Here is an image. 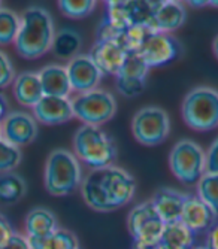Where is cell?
I'll return each instance as SVG.
<instances>
[{"instance_id":"obj_1","label":"cell","mask_w":218,"mask_h":249,"mask_svg":"<svg viewBox=\"0 0 218 249\" xmlns=\"http://www.w3.org/2000/svg\"><path fill=\"white\" fill-rule=\"evenodd\" d=\"M135 190L133 176L117 166L94 169L81 184L85 203L99 212L115 211L127 205L133 198Z\"/></svg>"},{"instance_id":"obj_2","label":"cell","mask_w":218,"mask_h":249,"mask_svg":"<svg viewBox=\"0 0 218 249\" xmlns=\"http://www.w3.org/2000/svg\"><path fill=\"white\" fill-rule=\"evenodd\" d=\"M54 24L48 11L43 8H29L19 22L15 47L21 57L35 60L53 48Z\"/></svg>"},{"instance_id":"obj_3","label":"cell","mask_w":218,"mask_h":249,"mask_svg":"<svg viewBox=\"0 0 218 249\" xmlns=\"http://www.w3.org/2000/svg\"><path fill=\"white\" fill-rule=\"evenodd\" d=\"M76 157L93 169L112 166L117 158V146L109 136L96 125H82L73 138Z\"/></svg>"},{"instance_id":"obj_4","label":"cell","mask_w":218,"mask_h":249,"mask_svg":"<svg viewBox=\"0 0 218 249\" xmlns=\"http://www.w3.org/2000/svg\"><path fill=\"white\" fill-rule=\"evenodd\" d=\"M82 184V170L78 158L66 151L50 154L45 167V188L53 196H68Z\"/></svg>"},{"instance_id":"obj_5","label":"cell","mask_w":218,"mask_h":249,"mask_svg":"<svg viewBox=\"0 0 218 249\" xmlns=\"http://www.w3.org/2000/svg\"><path fill=\"white\" fill-rule=\"evenodd\" d=\"M182 118L188 127L209 131L218 127V91L209 87L194 88L182 102Z\"/></svg>"},{"instance_id":"obj_6","label":"cell","mask_w":218,"mask_h":249,"mask_svg":"<svg viewBox=\"0 0 218 249\" xmlns=\"http://www.w3.org/2000/svg\"><path fill=\"white\" fill-rule=\"evenodd\" d=\"M169 164L178 180L185 185H193L206 173V154L196 142L182 139L172 148Z\"/></svg>"},{"instance_id":"obj_7","label":"cell","mask_w":218,"mask_h":249,"mask_svg":"<svg viewBox=\"0 0 218 249\" xmlns=\"http://www.w3.org/2000/svg\"><path fill=\"white\" fill-rule=\"evenodd\" d=\"M72 106L73 117L81 120L85 125L96 127L109 121L117 112V102L114 96L99 88L76 96Z\"/></svg>"},{"instance_id":"obj_8","label":"cell","mask_w":218,"mask_h":249,"mask_svg":"<svg viewBox=\"0 0 218 249\" xmlns=\"http://www.w3.org/2000/svg\"><path fill=\"white\" fill-rule=\"evenodd\" d=\"M132 130L135 139L146 146H154L167 139L170 121L166 112L157 106L141 109L133 118Z\"/></svg>"},{"instance_id":"obj_9","label":"cell","mask_w":218,"mask_h":249,"mask_svg":"<svg viewBox=\"0 0 218 249\" xmlns=\"http://www.w3.org/2000/svg\"><path fill=\"white\" fill-rule=\"evenodd\" d=\"M128 230L139 243H160L164 222L157 215L152 201H145L135 206L128 213Z\"/></svg>"},{"instance_id":"obj_10","label":"cell","mask_w":218,"mask_h":249,"mask_svg":"<svg viewBox=\"0 0 218 249\" xmlns=\"http://www.w3.org/2000/svg\"><path fill=\"white\" fill-rule=\"evenodd\" d=\"M182 53L181 43L167 33H152L142 45L138 55L146 67H160L175 61Z\"/></svg>"},{"instance_id":"obj_11","label":"cell","mask_w":218,"mask_h":249,"mask_svg":"<svg viewBox=\"0 0 218 249\" xmlns=\"http://www.w3.org/2000/svg\"><path fill=\"white\" fill-rule=\"evenodd\" d=\"M148 67L138 54H127V58L117 75V89L126 97L139 96L145 89Z\"/></svg>"},{"instance_id":"obj_12","label":"cell","mask_w":218,"mask_h":249,"mask_svg":"<svg viewBox=\"0 0 218 249\" xmlns=\"http://www.w3.org/2000/svg\"><path fill=\"white\" fill-rule=\"evenodd\" d=\"M89 55L94 61L102 75L114 76L118 75L127 58V53L120 40L114 39H97Z\"/></svg>"},{"instance_id":"obj_13","label":"cell","mask_w":218,"mask_h":249,"mask_svg":"<svg viewBox=\"0 0 218 249\" xmlns=\"http://www.w3.org/2000/svg\"><path fill=\"white\" fill-rule=\"evenodd\" d=\"M66 71L72 89H75L79 94L96 89L102 78L100 71L97 69L94 61L90 58V55L73 57L66 66Z\"/></svg>"},{"instance_id":"obj_14","label":"cell","mask_w":218,"mask_h":249,"mask_svg":"<svg viewBox=\"0 0 218 249\" xmlns=\"http://www.w3.org/2000/svg\"><path fill=\"white\" fill-rule=\"evenodd\" d=\"M37 136L36 120L24 112H12L3 120L2 138L15 146L29 145Z\"/></svg>"},{"instance_id":"obj_15","label":"cell","mask_w":218,"mask_h":249,"mask_svg":"<svg viewBox=\"0 0 218 249\" xmlns=\"http://www.w3.org/2000/svg\"><path fill=\"white\" fill-rule=\"evenodd\" d=\"M215 212L199 196H187L181 213V222L190 231H193L194 234L200 231H208L215 225Z\"/></svg>"},{"instance_id":"obj_16","label":"cell","mask_w":218,"mask_h":249,"mask_svg":"<svg viewBox=\"0 0 218 249\" xmlns=\"http://www.w3.org/2000/svg\"><path fill=\"white\" fill-rule=\"evenodd\" d=\"M37 121L47 125H57L73 118V106L69 97L43 96L33 107Z\"/></svg>"},{"instance_id":"obj_17","label":"cell","mask_w":218,"mask_h":249,"mask_svg":"<svg viewBox=\"0 0 218 249\" xmlns=\"http://www.w3.org/2000/svg\"><path fill=\"white\" fill-rule=\"evenodd\" d=\"M188 194H182L173 188H162L151 198L157 215L164 224H172L181 221V213L184 203Z\"/></svg>"},{"instance_id":"obj_18","label":"cell","mask_w":218,"mask_h":249,"mask_svg":"<svg viewBox=\"0 0 218 249\" xmlns=\"http://www.w3.org/2000/svg\"><path fill=\"white\" fill-rule=\"evenodd\" d=\"M185 21V9L180 2H159L151 21L154 33H170L180 29Z\"/></svg>"},{"instance_id":"obj_19","label":"cell","mask_w":218,"mask_h":249,"mask_svg":"<svg viewBox=\"0 0 218 249\" xmlns=\"http://www.w3.org/2000/svg\"><path fill=\"white\" fill-rule=\"evenodd\" d=\"M43 94L45 96H57V97H68L72 91V87L69 82L66 67L58 64L45 66L37 73Z\"/></svg>"},{"instance_id":"obj_20","label":"cell","mask_w":218,"mask_h":249,"mask_svg":"<svg viewBox=\"0 0 218 249\" xmlns=\"http://www.w3.org/2000/svg\"><path fill=\"white\" fill-rule=\"evenodd\" d=\"M14 96L19 105L35 107L40 102V99L45 96L39 75L33 72L18 75L14 81Z\"/></svg>"},{"instance_id":"obj_21","label":"cell","mask_w":218,"mask_h":249,"mask_svg":"<svg viewBox=\"0 0 218 249\" xmlns=\"http://www.w3.org/2000/svg\"><path fill=\"white\" fill-rule=\"evenodd\" d=\"M57 230V218L48 209L36 208L26 216V233L29 239H45Z\"/></svg>"},{"instance_id":"obj_22","label":"cell","mask_w":218,"mask_h":249,"mask_svg":"<svg viewBox=\"0 0 218 249\" xmlns=\"http://www.w3.org/2000/svg\"><path fill=\"white\" fill-rule=\"evenodd\" d=\"M193 243H194V233L190 231L181 221L164 224V230L160 239L162 246H167L173 249H193Z\"/></svg>"},{"instance_id":"obj_23","label":"cell","mask_w":218,"mask_h":249,"mask_svg":"<svg viewBox=\"0 0 218 249\" xmlns=\"http://www.w3.org/2000/svg\"><path fill=\"white\" fill-rule=\"evenodd\" d=\"M81 43H82V40H81V36L78 35V32H75L72 29H61L54 36L51 50L57 57L72 60L73 57H76V54L81 48Z\"/></svg>"},{"instance_id":"obj_24","label":"cell","mask_w":218,"mask_h":249,"mask_svg":"<svg viewBox=\"0 0 218 249\" xmlns=\"http://www.w3.org/2000/svg\"><path fill=\"white\" fill-rule=\"evenodd\" d=\"M27 185L24 179L14 175V173H3L0 175V201L5 205H14L26 196Z\"/></svg>"},{"instance_id":"obj_25","label":"cell","mask_w":218,"mask_h":249,"mask_svg":"<svg viewBox=\"0 0 218 249\" xmlns=\"http://www.w3.org/2000/svg\"><path fill=\"white\" fill-rule=\"evenodd\" d=\"M32 249H78V239L73 233L58 229L45 239H29Z\"/></svg>"},{"instance_id":"obj_26","label":"cell","mask_w":218,"mask_h":249,"mask_svg":"<svg viewBox=\"0 0 218 249\" xmlns=\"http://www.w3.org/2000/svg\"><path fill=\"white\" fill-rule=\"evenodd\" d=\"M154 33L148 26L144 24H133L130 26L120 37V43L126 50L127 54H138L142 48L145 40Z\"/></svg>"},{"instance_id":"obj_27","label":"cell","mask_w":218,"mask_h":249,"mask_svg":"<svg viewBox=\"0 0 218 249\" xmlns=\"http://www.w3.org/2000/svg\"><path fill=\"white\" fill-rule=\"evenodd\" d=\"M199 197L218 216V175L205 173L198 182Z\"/></svg>"},{"instance_id":"obj_28","label":"cell","mask_w":218,"mask_h":249,"mask_svg":"<svg viewBox=\"0 0 218 249\" xmlns=\"http://www.w3.org/2000/svg\"><path fill=\"white\" fill-rule=\"evenodd\" d=\"M19 22L21 18H18L14 11L0 8V45L15 42L19 30Z\"/></svg>"},{"instance_id":"obj_29","label":"cell","mask_w":218,"mask_h":249,"mask_svg":"<svg viewBox=\"0 0 218 249\" xmlns=\"http://www.w3.org/2000/svg\"><path fill=\"white\" fill-rule=\"evenodd\" d=\"M21 161V151L6 139L0 138V172L9 173Z\"/></svg>"},{"instance_id":"obj_30","label":"cell","mask_w":218,"mask_h":249,"mask_svg":"<svg viewBox=\"0 0 218 249\" xmlns=\"http://www.w3.org/2000/svg\"><path fill=\"white\" fill-rule=\"evenodd\" d=\"M58 6L64 15H68L71 18H84L94 11L96 2H93V0H79V2L63 0V2L58 3Z\"/></svg>"},{"instance_id":"obj_31","label":"cell","mask_w":218,"mask_h":249,"mask_svg":"<svg viewBox=\"0 0 218 249\" xmlns=\"http://www.w3.org/2000/svg\"><path fill=\"white\" fill-rule=\"evenodd\" d=\"M14 66L8 55L0 51V88L8 87L14 81Z\"/></svg>"},{"instance_id":"obj_32","label":"cell","mask_w":218,"mask_h":249,"mask_svg":"<svg viewBox=\"0 0 218 249\" xmlns=\"http://www.w3.org/2000/svg\"><path fill=\"white\" fill-rule=\"evenodd\" d=\"M206 173L218 175V138H215L206 152Z\"/></svg>"},{"instance_id":"obj_33","label":"cell","mask_w":218,"mask_h":249,"mask_svg":"<svg viewBox=\"0 0 218 249\" xmlns=\"http://www.w3.org/2000/svg\"><path fill=\"white\" fill-rule=\"evenodd\" d=\"M12 236H14V230L11 227L9 221L2 213H0V249H2L8 243V240Z\"/></svg>"},{"instance_id":"obj_34","label":"cell","mask_w":218,"mask_h":249,"mask_svg":"<svg viewBox=\"0 0 218 249\" xmlns=\"http://www.w3.org/2000/svg\"><path fill=\"white\" fill-rule=\"evenodd\" d=\"M2 249H32L27 237L14 233V236L8 240V243Z\"/></svg>"},{"instance_id":"obj_35","label":"cell","mask_w":218,"mask_h":249,"mask_svg":"<svg viewBox=\"0 0 218 249\" xmlns=\"http://www.w3.org/2000/svg\"><path fill=\"white\" fill-rule=\"evenodd\" d=\"M206 249H218V224L214 225L208 233Z\"/></svg>"},{"instance_id":"obj_36","label":"cell","mask_w":218,"mask_h":249,"mask_svg":"<svg viewBox=\"0 0 218 249\" xmlns=\"http://www.w3.org/2000/svg\"><path fill=\"white\" fill-rule=\"evenodd\" d=\"M8 100H6V97L0 93V121L2 120H5L6 117H8Z\"/></svg>"},{"instance_id":"obj_37","label":"cell","mask_w":218,"mask_h":249,"mask_svg":"<svg viewBox=\"0 0 218 249\" xmlns=\"http://www.w3.org/2000/svg\"><path fill=\"white\" fill-rule=\"evenodd\" d=\"M190 6H208L206 2H188Z\"/></svg>"},{"instance_id":"obj_38","label":"cell","mask_w":218,"mask_h":249,"mask_svg":"<svg viewBox=\"0 0 218 249\" xmlns=\"http://www.w3.org/2000/svg\"><path fill=\"white\" fill-rule=\"evenodd\" d=\"M214 53H215V55H217V58H218V36H217L215 40H214Z\"/></svg>"},{"instance_id":"obj_39","label":"cell","mask_w":218,"mask_h":249,"mask_svg":"<svg viewBox=\"0 0 218 249\" xmlns=\"http://www.w3.org/2000/svg\"><path fill=\"white\" fill-rule=\"evenodd\" d=\"M206 5L214 6V8H218V2H206Z\"/></svg>"},{"instance_id":"obj_40","label":"cell","mask_w":218,"mask_h":249,"mask_svg":"<svg viewBox=\"0 0 218 249\" xmlns=\"http://www.w3.org/2000/svg\"><path fill=\"white\" fill-rule=\"evenodd\" d=\"M160 249H173V248H167V246H162L160 245Z\"/></svg>"},{"instance_id":"obj_41","label":"cell","mask_w":218,"mask_h":249,"mask_svg":"<svg viewBox=\"0 0 218 249\" xmlns=\"http://www.w3.org/2000/svg\"><path fill=\"white\" fill-rule=\"evenodd\" d=\"M0 138H2V125H0Z\"/></svg>"},{"instance_id":"obj_42","label":"cell","mask_w":218,"mask_h":249,"mask_svg":"<svg viewBox=\"0 0 218 249\" xmlns=\"http://www.w3.org/2000/svg\"><path fill=\"white\" fill-rule=\"evenodd\" d=\"M193 249H206V248H193Z\"/></svg>"}]
</instances>
